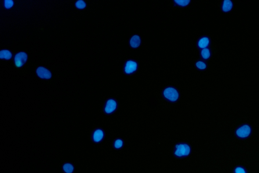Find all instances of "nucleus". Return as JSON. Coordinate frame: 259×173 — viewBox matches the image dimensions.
<instances>
[{
    "mask_svg": "<svg viewBox=\"0 0 259 173\" xmlns=\"http://www.w3.org/2000/svg\"><path fill=\"white\" fill-rule=\"evenodd\" d=\"M233 8V3L230 0L224 1L222 3V9L225 12L231 11Z\"/></svg>",
    "mask_w": 259,
    "mask_h": 173,
    "instance_id": "obj_15",
    "label": "nucleus"
},
{
    "mask_svg": "<svg viewBox=\"0 0 259 173\" xmlns=\"http://www.w3.org/2000/svg\"><path fill=\"white\" fill-rule=\"evenodd\" d=\"M61 170L63 173H76V167L74 163L65 160L61 162Z\"/></svg>",
    "mask_w": 259,
    "mask_h": 173,
    "instance_id": "obj_8",
    "label": "nucleus"
},
{
    "mask_svg": "<svg viewBox=\"0 0 259 173\" xmlns=\"http://www.w3.org/2000/svg\"><path fill=\"white\" fill-rule=\"evenodd\" d=\"M162 95L166 100L171 102H176L179 98V92L177 89L172 86H169L162 91Z\"/></svg>",
    "mask_w": 259,
    "mask_h": 173,
    "instance_id": "obj_5",
    "label": "nucleus"
},
{
    "mask_svg": "<svg viewBox=\"0 0 259 173\" xmlns=\"http://www.w3.org/2000/svg\"><path fill=\"white\" fill-rule=\"evenodd\" d=\"M195 68L199 71H205L208 68V65L205 60L201 59H196L193 61Z\"/></svg>",
    "mask_w": 259,
    "mask_h": 173,
    "instance_id": "obj_13",
    "label": "nucleus"
},
{
    "mask_svg": "<svg viewBox=\"0 0 259 173\" xmlns=\"http://www.w3.org/2000/svg\"><path fill=\"white\" fill-rule=\"evenodd\" d=\"M4 7L6 8L10 9L14 6V2L13 1H9V0H7V1H5L4 4Z\"/></svg>",
    "mask_w": 259,
    "mask_h": 173,
    "instance_id": "obj_19",
    "label": "nucleus"
},
{
    "mask_svg": "<svg viewBox=\"0 0 259 173\" xmlns=\"http://www.w3.org/2000/svg\"><path fill=\"white\" fill-rule=\"evenodd\" d=\"M36 72L39 78L45 80L51 79L52 76L51 72L44 67H39L37 69Z\"/></svg>",
    "mask_w": 259,
    "mask_h": 173,
    "instance_id": "obj_12",
    "label": "nucleus"
},
{
    "mask_svg": "<svg viewBox=\"0 0 259 173\" xmlns=\"http://www.w3.org/2000/svg\"><path fill=\"white\" fill-rule=\"evenodd\" d=\"M28 59V56L27 53L24 51H20L15 56L14 63L17 67L20 68L24 65Z\"/></svg>",
    "mask_w": 259,
    "mask_h": 173,
    "instance_id": "obj_10",
    "label": "nucleus"
},
{
    "mask_svg": "<svg viewBox=\"0 0 259 173\" xmlns=\"http://www.w3.org/2000/svg\"><path fill=\"white\" fill-rule=\"evenodd\" d=\"M211 38L208 35H201L198 36L196 40V47L199 50L208 48L211 44Z\"/></svg>",
    "mask_w": 259,
    "mask_h": 173,
    "instance_id": "obj_7",
    "label": "nucleus"
},
{
    "mask_svg": "<svg viewBox=\"0 0 259 173\" xmlns=\"http://www.w3.org/2000/svg\"><path fill=\"white\" fill-rule=\"evenodd\" d=\"M235 173H247L243 167H237L234 170Z\"/></svg>",
    "mask_w": 259,
    "mask_h": 173,
    "instance_id": "obj_20",
    "label": "nucleus"
},
{
    "mask_svg": "<svg viewBox=\"0 0 259 173\" xmlns=\"http://www.w3.org/2000/svg\"><path fill=\"white\" fill-rule=\"evenodd\" d=\"M251 131L252 129L248 125H244L236 130V134L240 138H244L249 136L251 134Z\"/></svg>",
    "mask_w": 259,
    "mask_h": 173,
    "instance_id": "obj_11",
    "label": "nucleus"
},
{
    "mask_svg": "<svg viewBox=\"0 0 259 173\" xmlns=\"http://www.w3.org/2000/svg\"><path fill=\"white\" fill-rule=\"evenodd\" d=\"M123 146V141L120 138L115 139L113 142V146L116 150L122 148Z\"/></svg>",
    "mask_w": 259,
    "mask_h": 173,
    "instance_id": "obj_17",
    "label": "nucleus"
},
{
    "mask_svg": "<svg viewBox=\"0 0 259 173\" xmlns=\"http://www.w3.org/2000/svg\"><path fill=\"white\" fill-rule=\"evenodd\" d=\"M140 69V64L135 59H126L122 66V72L126 76H133L137 73Z\"/></svg>",
    "mask_w": 259,
    "mask_h": 173,
    "instance_id": "obj_2",
    "label": "nucleus"
},
{
    "mask_svg": "<svg viewBox=\"0 0 259 173\" xmlns=\"http://www.w3.org/2000/svg\"><path fill=\"white\" fill-rule=\"evenodd\" d=\"M143 40L141 36L139 34H132L127 40V44L129 49L132 50H138L141 47Z\"/></svg>",
    "mask_w": 259,
    "mask_h": 173,
    "instance_id": "obj_6",
    "label": "nucleus"
},
{
    "mask_svg": "<svg viewBox=\"0 0 259 173\" xmlns=\"http://www.w3.org/2000/svg\"><path fill=\"white\" fill-rule=\"evenodd\" d=\"M190 148L187 144H180L176 146L175 154L179 157H185L190 154Z\"/></svg>",
    "mask_w": 259,
    "mask_h": 173,
    "instance_id": "obj_9",
    "label": "nucleus"
},
{
    "mask_svg": "<svg viewBox=\"0 0 259 173\" xmlns=\"http://www.w3.org/2000/svg\"><path fill=\"white\" fill-rule=\"evenodd\" d=\"M75 5H76V7L78 9H83L86 8V3L84 1L80 0V1H76V4H75Z\"/></svg>",
    "mask_w": 259,
    "mask_h": 173,
    "instance_id": "obj_18",
    "label": "nucleus"
},
{
    "mask_svg": "<svg viewBox=\"0 0 259 173\" xmlns=\"http://www.w3.org/2000/svg\"><path fill=\"white\" fill-rule=\"evenodd\" d=\"M198 57L203 60H208L212 56L211 50L209 48L201 49L198 50Z\"/></svg>",
    "mask_w": 259,
    "mask_h": 173,
    "instance_id": "obj_14",
    "label": "nucleus"
},
{
    "mask_svg": "<svg viewBox=\"0 0 259 173\" xmlns=\"http://www.w3.org/2000/svg\"><path fill=\"white\" fill-rule=\"evenodd\" d=\"M1 59L8 60L12 58V54L9 51L7 50H2L1 51Z\"/></svg>",
    "mask_w": 259,
    "mask_h": 173,
    "instance_id": "obj_16",
    "label": "nucleus"
},
{
    "mask_svg": "<svg viewBox=\"0 0 259 173\" xmlns=\"http://www.w3.org/2000/svg\"><path fill=\"white\" fill-rule=\"evenodd\" d=\"M192 2L191 0H171L169 6L173 11H183L188 8Z\"/></svg>",
    "mask_w": 259,
    "mask_h": 173,
    "instance_id": "obj_4",
    "label": "nucleus"
},
{
    "mask_svg": "<svg viewBox=\"0 0 259 173\" xmlns=\"http://www.w3.org/2000/svg\"><path fill=\"white\" fill-rule=\"evenodd\" d=\"M105 137V130L99 125H94L87 134L88 140L94 145L100 144L104 140Z\"/></svg>",
    "mask_w": 259,
    "mask_h": 173,
    "instance_id": "obj_1",
    "label": "nucleus"
},
{
    "mask_svg": "<svg viewBox=\"0 0 259 173\" xmlns=\"http://www.w3.org/2000/svg\"><path fill=\"white\" fill-rule=\"evenodd\" d=\"M118 107L119 103L117 100L114 97H109L102 104L101 111L104 115H111L116 112Z\"/></svg>",
    "mask_w": 259,
    "mask_h": 173,
    "instance_id": "obj_3",
    "label": "nucleus"
}]
</instances>
